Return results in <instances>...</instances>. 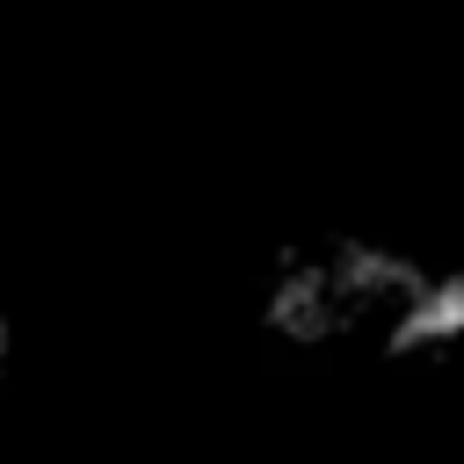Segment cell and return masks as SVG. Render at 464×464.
<instances>
[{"mask_svg": "<svg viewBox=\"0 0 464 464\" xmlns=\"http://www.w3.org/2000/svg\"><path fill=\"white\" fill-rule=\"evenodd\" d=\"M254 319L297 355L464 370V261L392 232H283L254 276Z\"/></svg>", "mask_w": 464, "mask_h": 464, "instance_id": "cell-1", "label": "cell"}, {"mask_svg": "<svg viewBox=\"0 0 464 464\" xmlns=\"http://www.w3.org/2000/svg\"><path fill=\"white\" fill-rule=\"evenodd\" d=\"M7 348H14V326H7V304H0V370H7Z\"/></svg>", "mask_w": 464, "mask_h": 464, "instance_id": "cell-2", "label": "cell"}]
</instances>
